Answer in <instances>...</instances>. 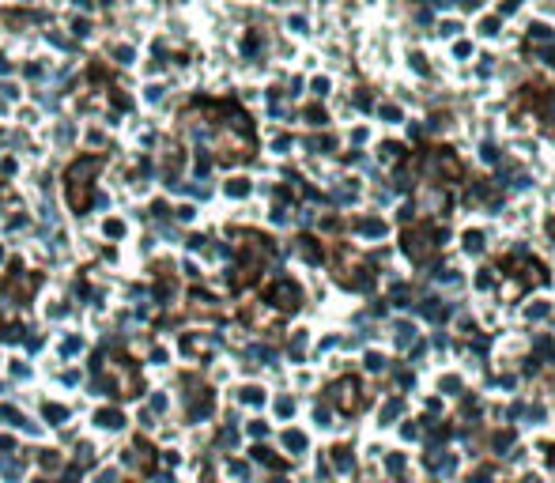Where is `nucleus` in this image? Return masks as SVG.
<instances>
[{
	"label": "nucleus",
	"instance_id": "nucleus-3",
	"mask_svg": "<svg viewBox=\"0 0 555 483\" xmlns=\"http://www.w3.org/2000/svg\"><path fill=\"white\" fill-rule=\"evenodd\" d=\"M355 393H359V382H355V378H344L340 385H333V400L344 408V412H351V408L359 404V397H355Z\"/></svg>",
	"mask_w": 555,
	"mask_h": 483
},
{
	"label": "nucleus",
	"instance_id": "nucleus-15",
	"mask_svg": "<svg viewBox=\"0 0 555 483\" xmlns=\"http://www.w3.org/2000/svg\"><path fill=\"white\" fill-rule=\"evenodd\" d=\"M227 193H231V196H246V193H249V181H231V185H227Z\"/></svg>",
	"mask_w": 555,
	"mask_h": 483
},
{
	"label": "nucleus",
	"instance_id": "nucleus-7",
	"mask_svg": "<svg viewBox=\"0 0 555 483\" xmlns=\"http://www.w3.org/2000/svg\"><path fill=\"white\" fill-rule=\"evenodd\" d=\"M552 38H555V34H552V30H548V26H544V23H537V26H529V42H552Z\"/></svg>",
	"mask_w": 555,
	"mask_h": 483
},
{
	"label": "nucleus",
	"instance_id": "nucleus-9",
	"mask_svg": "<svg viewBox=\"0 0 555 483\" xmlns=\"http://www.w3.org/2000/svg\"><path fill=\"white\" fill-rule=\"evenodd\" d=\"M333 453H336V457H333L336 468H340V472H348V468H351V450H348V446H340V450H333Z\"/></svg>",
	"mask_w": 555,
	"mask_h": 483
},
{
	"label": "nucleus",
	"instance_id": "nucleus-27",
	"mask_svg": "<svg viewBox=\"0 0 555 483\" xmlns=\"http://www.w3.org/2000/svg\"><path fill=\"white\" fill-rule=\"evenodd\" d=\"M510 442H514V434L506 431V434H499V438H495V446H499V450H506V446H510Z\"/></svg>",
	"mask_w": 555,
	"mask_h": 483
},
{
	"label": "nucleus",
	"instance_id": "nucleus-12",
	"mask_svg": "<svg viewBox=\"0 0 555 483\" xmlns=\"http://www.w3.org/2000/svg\"><path fill=\"white\" fill-rule=\"evenodd\" d=\"M98 423L102 427H121V416L117 412H98Z\"/></svg>",
	"mask_w": 555,
	"mask_h": 483
},
{
	"label": "nucleus",
	"instance_id": "nucleus-25",
	"mask_svg": "<svg viewBox=\"0 0 555 483\" xmlns=\"http://www.w3.org/2000/svg\"><path fill=\"white\" fill-rule=\"evenodd\" d=\"M367 366H370V370H382L385 359H382V355H367Z\"/></svg>",
	"mask_w": 555,
	"mask_h": 483
},
{
	"label": "nucleus",
	"instance_id": "nucleus-2",
	"mask_svg": "<svg viewBox=\"0 0 555 483\" xmlns=\"http://www.w3.org/2000/svg\"><path fill=\"white\" fill-rule=\"evenodd\" d=\"M299 298H302V295H299V287H295L291 280H280V283L272 287V302L283 306V310H299Z\"/></svg>",
	"mask_w": 555,
	"mask_h": 483
},
{
	"label": "nucleus",
	"instance_id": "nucleus-19",
	"mask_svg": "<svg viewBox=\"0 0 555 483\" xmlns=\"http://www.w3.org/2000/svg\"><path fill=\"white\" fill-rule=\"evenodd\" d=\"M442 389L446 393H457V389H461V378H442Z\"/></svg>",
	"mask_w": 555,
	"mask_h": 483
},
{
	"label": "nucleus",
	"instance_id": "nucleus-21",
	"mask_svg": "<svg viewBox=\"0 0 555 483\" xmlns=\"http://www.w3.org/2000/svg\"><path fill=\"white\" fill-rule=\"evenodd\" d=\"M419 434H423L419 423H404V438H419Z\"/></svg>",
	"mask_w": 555,
	"mask_h": 483
},
{
	"label": "nucleus",
	"instance_id": "nucleus-8",
	"mask_svg": "<svg viewBox=\"0 0 555 483\" xmlns=\"http://www.w3.org/2000/svg\"><path fill=\"white\" fill-rule=\"evenodd\" d=\"M465 249H469V253H480V249H484V234H480V230H469V234H465Z\"/></svg>",
	"mask_w": 555,
	"mask_h": 483
},
{
	"label": "nucleus",
	"instance_id": "nucleus-16",
	"mask_svg": "<svg viewBox=\"0 0 555 483\" xmlns=\"http://www.w3.org/2000/svg\"><path fill=\"white\" fill-rule=\"evenodd\" d=\"M385 468H389V472L397 476V472H401V468H404V457H401V453H393V457L385 461Z\"/></svg>",
	"mask_w": 555,
	"mask_h": 483
},
{
	"label": "nucleus",
	"instance_id": "nucleus-24",
	"mask_svg": "<svg viewBox=\"0 0 555 483\" xmlns=\"http://www.w3.org/2000/svg\"><path fill=\"white\" fill-rule=\"evenodd\" d=\"M397 340H401V344H408V340H412V329H408V325H397Z\"/></svg>",
	"mask_w": 555,
	"mask_h": 483
},
{
	"label": "nucleus",
	"instance_id": "nucleus-29",
	"mask_svg": "<svg viewBox=\"0 0 555 483\" xmlns=\"http://www.w3.org/2000/svg\"><path fill=\"white\" fill-rule=\"evenodd\" d=\"M548 234L555 238V215H552V219H548Z\"/></svg>",
	"mask_w": 555,
	"mask_h": 483
},
{
	"label": "nucleus",
	"instance_id": "nucleus-20",
	"mask_svg": "<svg viewBox=\"0 0 555 483\" xmlns=\"http://www.w3.org/2000/svg\"><path fill=\"white\" fill-rule=\"evenodd\" d=\"M382 117L385 121H401V110H397V106H382Z\"/></svg>",
	"mask_w": 555,
	"mask_h": 483
},
{
	"label": "nucleus",
	"instance_id": "nucleus-22",
	"mask_svg": "<svg viewBox=\"0 0 555 483\" xmlns=\"http://www.w3.org/2000/svg\"><path fill=\"white\" fill-rule=\"evenodd\" d=\"M393 298H397V306H408V287H393Z\"/></svg>",
	"mask_w": 555,
	"mask_h": 483
},
{
	"label": "nucleus",
	"instance_id": "nucleus-30",
	"mask_svg": "<svg viewBox=\"0 0 555 483\" xmlns=\"http://www.w3.org/2000/svg\"><path fill=\"white\" fill-rule=\"evenodd\" d=\"M548 453H552V465H555V446H548Z\"/></svg>",
	"mask_w": 555,
	"mask_h": 483
},
{
	"label": "nucleus",
	"instance_id": "nucleus-1",
	"mask_svg": "<svg viewBox=\"0 0 555 483\" xmlns=\"http://www.w3.org/2000/svg\"><path fill=\"white\" fill-rule=\"evenodd\" d=\"M431 238H446V230L438 234V230H431V227H416V230H404V253L412 257V261H427L431 257Z\"/></svg>",
	"mask_w": 555,
	"mask_h": 483
},
{
	"label": "nucleus",
	"instance_id": "nucleus-11",
	"mask_svg": "<svg viewBox=\"0 0 555 483\" xmlns=\"http://www.w3.org/2000/svg\"><path fill=\"white\" fill-rule=\"evenodd\" d=\"M302 257L306 261H321V249L314 246V238H302Z\"/></svg>",
	"mask_w": 555,
	"mask_h": 483
},
{
	"label": "nucleus",
	"instance_id": "nucleus-31",
	"mask_svg": "<svg viewBox=\"0 0 555 483\" xmlns=\"http://www.w3.org/2000/svg\"><path fill=\"white\" fill-rule=\"evenodd\" d=\"M548 60H552V64H555V57H552V53H548Z\"/></svg>",
	"mask_w": 555,
	"mask_h": 483
},
{
	"label": "nucleus",
	"instance_id": "nucleus-26",
	"mask_svg": "<svg viewBox=\"0 0 555 483\" xmlns=\"http://www.w3.org/2000/svg\"><path fill=\"white\" fill-rule=\"evenodd\" d=\"M495 26H499V19H484V23H480V30H484V34H495Z\"/></svg>",
	"mask_w": 555,
	"mask_h": 483
},
{
	"label": "nucleus",
	"instance_id": "nucleus-28",
	"mask_svg": "<svg viewBox=\"0 0 555 483\" xmlns=\"http://www.w3.org/2000/svg\"><path fill=\"white\" fill-rule=\"evenodd\" d=\"M537 351L540 355H552V340H537Z\"/></svg>",
	"mask_w": 555,
	"mask_h": 483
},
{
	"label": "nucleus",
	"instance_id": "nucleus-18",
	"mask_svg": "<svg viewBox=\"0 0 555 483\" xmlns=\"http://www.w3.org/2000/svg\"><path fill=\"white\" fill-rule=\"evenodd\" d=\"M0 419H8V423H23V419H19V412H15V408H0Z\"/></svg>",
	"mask_w": 555,
	"mask_h": 483
},
{
	"label": "nucleus",
	"instance_id": "nucleus-17",
	"mask_svg": "<svg viewBox=\"0 0 555 483\" xmlns=\"http://www.w3.org/2000/svg\"><path fill=\"white\" fill-rule=\"evenodd\" d=\"M548 314V306L544 302H537V306H529V321H540V317Z\"/></svg>",
	"mask_w": 555,
	"mask_h": 483
},
{
	"label": "nucleus",
	"instance_id": "nucleus-13",
	"mask_svg": "<svg viewBox=\"0 0 555 483\" xmlns=\"http://www.w3.org/2000/svg\"><path fill=\"white\" fill-rule=\"evenodd\" d=\"M45 419L60 423V419H64V408H60V404H45Z\"/></svg>",
	"mask_w": 555,
	"mask_h": 483
},
{
	"label": "nucleus",
	"instance_id": "nucleus-6",
	"mask_svg": "<svg viewBox=\"0 0 555 483\" xmlns=\"http://www.w3.org/2000/svg\"><path fill=\"white\" fill-rule=\"evenodd\" d=\"M419 310H423L431 321H442V317H446V306H438L435 298H427V306H419Z\"/></svg>",
	"mask_w": 555,
	"mask_h": 483
},
{
	"label": "nucleus",
	"instance_id": "nucleus-5",
	"mask_svg": "<svg viewBox=\"0 0 555 483\" xmlns=\"http://www.w3.org/2000/svg\"><path fill=\"white\" fill-rule=\"evenodd\" d=\"M283 446H287V450H306V434L302 431H287L283 434Z\"/></svg>",
	"mask_w": 555,
	"mask_h": 483
},
{
	"label": "nucleus",
	"instance_id": "nucleus-23",
	"mask_svg": "<svg viewBox=\"0 0 555 483\" xmlns=\"http://www.w3.org/2000/svg\"><path fill=\"white\" fill-rule=\"evenodd\" d=\"M276 412H280V416H291V412H295V404H291V400H287V397H283V400H280V404H276Z\"/></svg>",
	"mask_w": 555,
	"mask_h": 483
},
{
	"label": "nucleus",
	"instance_id": "nucleus-10",
	"mask_svg": "<svg viewBox=\"0 0 555 483\" xmlns=\"http://www.w3.org/2000/svg\"><path fill=\"white\" fill-rule=\"evenodd\" d=\"M401 412H404V404H401V400H389V404L382 408V423H389V419H397Z\"/></svg>",
	"mask_w": 555,
	"mask_h": 483
},
{
	"label": "nucleus",
	"instance_id": "nucleus-4",
	"mask_svg": "<svg viewBox=\"0 0 555 483\" xmlns=\"http://www.w3.org/2000/svg\"><path fill=\"white\" fill-rule=\"evenodd\" d=\"M355 230H359V234H367V238H382L385 234V223L382 219H359Z\"/></svg>",
	"mask_w": 555,
	"mask_h": 483
},
{
	"label": "nucleus",
	"instance_id": "nucleus-14",
	"mask_svg": "<svg viewBox=\"0 0 555 483\" xmlns=\"http://www.w3.org/2000/svg\"><path fill=\"white\" fill-rule=\"evenodd\" d=\"M242 400H246V404H261L265 393H261V389H242Z\"/></svg>",
	"mask_w": 555,
	"mask_h": 483
}]
</instances>
